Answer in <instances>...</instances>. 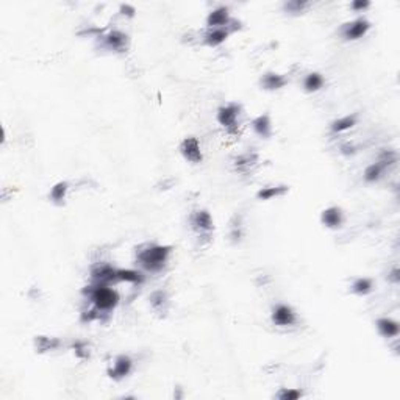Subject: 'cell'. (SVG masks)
<instances>
[{
    "label": "cell",
    "instance_id": "6da1fadb",
    "mask_svg": "<svg viewBox=\"0 0 400 400\" xmlns=\"http://www.w3.org/2000/svg\"><path fill=\"white\" fill-rule=\"evenodd\" d=\"M171 254L169 245H150L138 254V263L149 272H160Z\"/></svg>",
    "mask_w": 400,
    "mask_h": 400
},
{
    "label": "cell",
    "instance_id": "7a4b0ae2",
    "mask_svg": "<svg viewBox=\"0 0 400 400\" xmlns=\"http://www.w3.org/2000/svg\"><path fill=\"white\" fill-rule=\"evenodd\" d=\"M91 302L97 311H111L119 303V294L108 285H96L91 289Z\"/></svg>",
    "mask_w": 400,
    "mask_h": 400
},
{
    "label": "cell",
    "instance_id": "3957f363",
    "mask_svg": "<svg viewBox=\"0 0 400 400\" xmlns=\"http://www.w3.org/2000/svg\"><path fill=\"white\" fill-rule=\"evenodd\" d=\"M369 28H371V24L361 17V19H356V20L347 24L343 28V36L347 41H356V39L363 38L369 32Z\"/></svg>",
    "mask_w": 400,
    "mask_h": 400
},
{
    "label": "cell",
    "instance_id": "277c9868",
    "mask_svg": "<svg viewBox=\"0 0 400 400\" xmlns=\"http://www.w3.org/2000/svg\"><path fill=\"white\" fill-rule=\"evenodd\" d=\"M238 116H239V107L236 103H230L218 110V122L228 130H233L236 127Z\"/></svg>",
    "mask_w": 400,
    "mask_h": 400
},
{
    "label": "cell",
    "instance_id": "5b68a950",
    "mask_svg": "<svg viewBox=\"0 0 400 400\" xmlns=\"http://www.w3.org/2000/svg\"><path fill=\"white\" fill-rule=\"evenodd\" d=\"M180 152H181V155L191 163H200L202 161V150H200L197 138H194V136L183 139V142L180 145Z\"/></svg>",
    "mask_w": 400,
    "mask_h": 400
},
{
    "label": "cell",
    "instance_id": "8992f818",
    "mask_svg": "<svg viewBox=\"0 0 400 400\" xmlns=\"http://www.w3.org/2000/svg\"><path fill=\"white\" fill-rule=\"evenodd\" d=\"M132 367H133V363L130 360V356L127 355H119L113 364V367L108 371V375L113 378V380H122L125 378L130 372H132Z\"/></svg>",
    "mask_w": 400,
    "mask_h": 400
},
{
    "label": "cell",
    "instance_id": "52a82bcc",
    "mask_svg": "<svg viewBox=\"0 0 400 400\" xmlns=\"http://www.w3.org/2000/svg\"><path fill=\"white\" fill-rule=\"evenodd\" d=\"M272 322L279 327H288L296 322V313L286 305H277L272 311Z\"/></svg>",
    "mask_w": 400,
    "mask_h": 400
},
{
    "label": "cell",
    "instance_id": "ba28073f",
    "mask_svg": "<svg viewBox=\"0 0 400 400\" xmlns=\"http://www.w3.org/2000/svg\"><path fill=\"white\" fill-rule=\"evenodd\" d=\"M116 272H117V269H113L108 264H100V266L92 269L91 277H92V280H94L97 285H108V283L117 280Z\"/></svg>",
    "mask_w": 400,
    "mask_h": 400
},
{
    "label": "cell",
    "instance_id": "9c48e42d",
    "mask_svg": "<svg viewBox=\"0 0 400 400\" xmlns=\"http://www.w3.org/2000/svg\"><path fill=\"white\" fill-rule=\"evenodd\" d=\"M321 221L328 228H340L343 225V222H344V216H343L341 208L330 206V208L324 209L322 216H321Z\"/></svg>",
    "mask_w": 400,
    "mask_h": 400
},
{
    "label": "cell",
    "instance_id": "30bf717a",
    "mask_svg": "<svg viewBox=\"0 0 400 400\" xmlns=\"http://www.w3.org/2000/svg\"><path fill=\"white\" fill-rule=\"evenodd\" d=\"M228 22H230V16H228V8L225 7L211 11L206 17V24L211 28H224L225 25H228Z\"/></svg>",
    "mask_w": 400,
    "mask_h": 400
},
{
    "label": "cell",
    "instance_id": "8fae6325",
    "mask_svg": "<svg viewBox=\"0 0 400 400\" xmlns=\"http://www.w3.org/2000/svg\"><path fill=\"white\" fill-rule=\"evenodd\" d=\"M193 227L194 230L200 231V233H206V231H211L213 230V219H211V214L205 209H200V211H196L194 216H193Z\"/></svg>",
    "mask_w": 400,
    "mask_h": 400
},
{
    "label": "cell",
    "instance_id": "7c38bea8",
    "mask_svg": "<svg viewBox=\"0 0 400 400\" xmlns=\"http://www.w3.org/2000/svg\"><path fill=\"white\" fill-rule=\"evenodd\" d=\"M252 127L255 130L257 135H260L261 138H269L270 132H272V125H270V119L267 114H261L257 119L252 120Z\"/></svg>",
    "mask_w": 400,
    "mask_h": 400
},
{
    "label": "cell",
    "instance_id": "4fadbf2b",
    "mask_svg": "<svg viewBox=\"0 0 400 400\" xmlns=\"http://www.w3.org/2000/svg\"><path fill=\"white\" fill-rule=\"evenodd\" d=\"M377 328H378L380 334L385 336V338H394V336H397L398 331H400L398 324H397L395 321L389 319V318H382V319H378V321H377Z\"/></svg>",
    "mask_w": 400,
    "mask_h": 400
},
{
    "label": "cell",
    "instance_id": "5bb4252c",
    "mask_svg": "<svg viewBox=\"0 0 400 400\" xmlns=\"http://www.w3.org/2000/svg\"><path fill=\"white\" fill-rule=\"evenodd\" d=\"M356 124V116L352 114V116H344V117H340L333 120L330 124V130L333 133H343L346 130H350L353 125Z\"/></svg>",
    "mask_w": 400,
    "mask_h": 400
},
{
    "label": "cell",
    "instance_id": "9a60e30c",
    "mask_svg": "<svg viewBox=\"0 0 400 400\" xmlns=\"http://www.w3.org/2000/svg\"><path fill=\"white\" fill-rule=\"evenodd\" d=\"M286 85V78L283 75H279V74H273V72H269L263 77L261 80V86L267 91H275V89H280Z\"/></svg>",
    "mask_w": 400,
    "mask_h": 400
},
{
    "label": "cell",
    "instance_id": "2e32d148",
    "mask_svg": "<svg viewBox=\"0 0 400 400\" xmlns=\"http://www.w3.org/2000/svg\"><path fill=\"white\" fill-rule=\"evenodd\" d=\"M227 36H228V32L225 28H211L205 36V43L208 46L216 47V46L222 44L227 39Z\"/></svg>",
    "mask_w": 400,
    "mask_h": 400
},
{
    "label": "cell",
    "instance_id": "e0dca14e",
    "mask_svg": "<svg viewBox=\"0 0 400 400\" xmlns=\"http://www.w3.org/2000/svg\"><path fill=\"white\" fill-rule=\"evenodd\" d=\"M116 277H117V280L129 282V283H142L144 282V275L141 272L132 270V269H117Z\"/></svg>",
    "mask_w": 400,
    "mask_h": 400
},
{
    "label": "cell",
    "instance_id": "ac0fdd59",
    "mask_svg": "<svg viewBox=\"0 0 400 400\" xmlns=\"http://www.w3.org/2000/svg\"><path fill=\"white\" fill-rule=\"evenodd\" d=\"M322 86H324V77L319 72H311V74L306 75L305 80H303V88H305V91H308V92H316Z\"/></svg>",
    "mask_w": 400,
    "mask_h": 400
},
{
    "label": "cell",
    "instance_id": "d6986e66",
    "mask_svg": "<svg viewBox=\"0 0 400 400\" xmlns=\"http://www.w3.org/2000/svg\"><path fill=\"white\" fill-rule=\"evenodd\" d=\"M105 41L108 44V47L114 49V50H122L125 46V41H127V36L124 33L120 32H111L108 36H105Z\"/></svg>",
    "mask_w": 400,
    "mask_h": 400
},
{
    "label": "cell",
    "instance_id": "ffe728a7",
    "mask_svg": "<svg viewBox=\"0 0 400 400\" xmlns=\"http://www.w3.org/2000/svg\"><path fill=\"white\" fill-rule=\"evenodd\" d=\"M286 191H288L286 186H267V188H263L261 191H258L257 197L260 200H270L277 196H283Z\"/></svg>",
    "mask_w": 400,
    "mask_h": 400
},
{
    "label": "cell",
    "instance_id": "44dd1931",
    "mask_svg": "<svg viewBox=\"0 0 400 400\" xmlns=\"http://www.w3.org/2000/svg\"><path fill=\"white\" fill-rule=\"evenodd\" d=\"M66 193H68V183L66 181H59L56 183L55 186L52 188L50 191V200L55 202V203H63L65 197H66Z\"/></svg>",
    "mask_w": 400,
    "mask_h": 400
},
{
    "label": "cell",
    "instance_id": "7402d4cb",
    "mask_svg": "<svg viewBox=\"0 0 400 400\" xmlns=\"http://www.w3.org/2000/svg\"><path fill=\"white\" fill-rule=\"evenodd\" d=\"M35 343H36V349H38L39 353L47 352V350H53L59 346V341L56 340V338H46V336H38Z\"/></svg>",
    "mask_w": 400,
    "mask_h": 400
},
{
    "label": "cell",
    "instance_id": "603a6c76",
    "mask_svg": "<svg viewBox=\"0 0 400 400\" xmlns=\"http://www.w3.org/2000/svg\"><path fill=\"white\" fill-rule=\"evenodd\" d=\"M374 283L371 279H356L352 285V291L358 296H366L372 291Z\"/></svg>",
    "mask_w": 400,
    "mask_h": 400
},
{
    "label": "cell",
    "instance_id": "cb8c5ba5",
    "mask_svg": "<svg viewBox=\"0 0 400 400\" xmlns=\"http://www.w3.org/2000/svg\"><path fill=\"white\" fill-rule=\"evenodd\" d=\"M383 169H385V167H383L380 163H374V164H371V166H367V167L364 169V180H366L367 183L377 181V180L382 177Z\"/></svg>",
    "mask_w": 400,
    "mask_h": 400
},
{
    "label": "cell",
    "instance_id": "d4e9b609",
    "mask_svg": "<svg viewBox=\"0 0 400 400\" xmlns=\"http://www.w3.org/2000/svg\"><path fill=\"white\" fill-rule=\"evenodd\" d=\"M150 303L155 310L161 311V310H166V305H167V296L163 292V291H157L153 292L150 296Z\"/></svg>",
    "mask_w": 400,
    "mask_h": 400
},
{
    "label": "cell",
    "instance_id": "484cf974",
    "mask_svg": "<svg viewBox=\"0 0 400 400\" xmlns=\"http://www.w3.org/2000/svg\"><path fill=\"white\" fill-rule=\"evenodd\" d=\"M395 161H397V153L394 150H385L380 155V160H378V163L383 167H386L388 164H394Z\"/></svg>",
    "mask_w": 400,
    "mask_h": 400
},
{
    "label": "cell",
    "instance_id": "4316f807",
    "mask_svg": "<svg viewBox=\"0 0 400 400\" xmlns=\"http://www.w3.org/2000/svg\"><path fill=\"white\" fill-rule=\"evenodd\" d=\"M277 397L280 400H297L299 397H302V392L297 389H282Z\"/></svg>",
    "mask_w": 400,
    "mask_h": 400
},
{
    "label": "cell",
    "instance_id": "83f0119b",
    "mask_svg": "<svg viewBox=\"0 0 400 400\" xmlns=\"http://www.w3.org/2000/svg\"><path fill=\"white\" fill-rule=\"evenodd\" d=\"M285 7H286V10L291 11V13H300V11L306 7V4H305V2H288Z\"/></svg>",
    "mask_w": 400,
    "mask_h": 400
},
{
    "label": "cell",
    "instance_id": "f1b7e54d",
    "mask_svg": "<svg viewBox=\"0 0 400 400\" xmlns=\"http://www.w3.org/2000/svg\"><path fill=\"white\" fill-rule=\"evenodd\" d=\"M369 5H371V4H369L367 2V0H364V2H363V0H355V2H352V8L355 10V11H360V10H366Z\"/></svg>",
    "mask_w": 400,
    "mask_h": 400
},
{
    "label": "cell",
    "instance_id": "f546056e",
    "mask_svg": "<svg viewBox=\"0 0 400 400\" xmlns=\"http://www.w3.org/2000/svg\"><path fill=\"white\" fill-rule=\"evenodd\" d=\"M341 150H343V153H346V155H352V153H355V147L353 145H343L341 147Z\"/></svg>",
    "mask_w": 400,
    "mask_h": 400
},
{
    "label": "cell",
    "instance_id": "4dcf8cb0",
    "mask_svg": "<svg viewBox=\"0 0 400 400\" xmlns=\"http://www.w3.org/2000/svg\"><path fill=\"white\" fill-rule=\"evenodd\" d=\"M389 279H391L394 283H398V280H400V279H398V269H397V267H395V269L391 272V277H389Z\"/></svg>",
    "mask_w": 400,
    "mask_h": 400
}]
</instances>
